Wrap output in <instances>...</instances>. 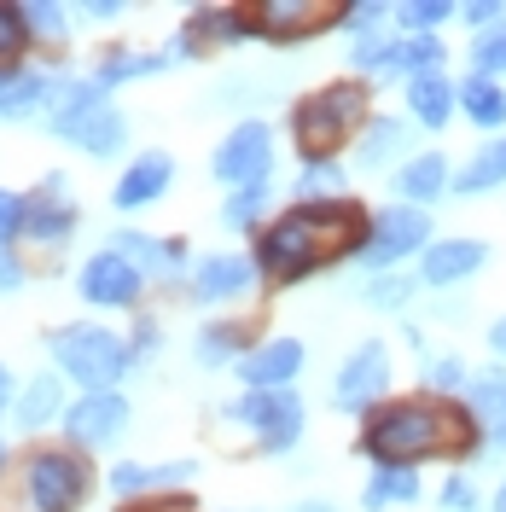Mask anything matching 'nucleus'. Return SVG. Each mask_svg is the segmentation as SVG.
<instances>
[{
  "instance_id": "obj_5",
  "label": "nucleus",
  "mask_w": 506,
  "mask_h": 512,
  "mask_svg": "<svg viewBox=\"0 0 506 512\" xmlns=\"http://www.w3.org/2000/svg\"><path fill=\"white\" fill-rule=\"evenodd\" d=\"M47 355L64 379L82 384V396H99V390H117V379H128L140 361H134V344L123 332L99 326V320H70V326H53L47 332Z\"/></svg>"
},
{
  "instance_id": "obj_8",
  "label": "nucleus",
  "mask_w": 506,
  "mask_h": 512,
  "mask_svg": "<svg viewBox=\"0 0 506 512\" xmlns=\"http://www.w3.org/2000/svg\"><path fill=\"white\" fill-rule=\"evenodd\" d=\"M210 175H216L227 192L274 181V128L262 123V117H245L233 134H222V146H216V158H210Z\"/></svg>"
},
{
  "instance_id": "obj_47",
  "label": "nucleus",
  "mask_w": 506,
  "mask_h": 512,
  "mask_svg": "<svg viewBox=\"0 0 506 512\" xmlns=\"http://www.w3.org/2000/svg\"><path fill=\"white\" fill-rule=\"evenodd\" d=\"M158 320H140V326H134V338H128V344H134V361H146V355L158 350Z\"/></svg>"
},
{
  "instance_id": "obj_35",
  "label": "nucleus",
  "mask_w": 506,
  "mask_h": 512,
  "mask_svg": "<svg viewBox=\"0 0 506 512\" xmlns=\"http://www.w3.org/2000/svg\"><path fill=\"white\" fill-rule=\"evenodd\" d=\"M344 198V169L338 158H309L297 169V204H338Z\"/></svg>"
},
{
  "instance_id": "obj_18",
  "label": "nucleus",
  "mask_w": 506,
  "mask_h": 512,
  "mask_svg": "<svg viewBox=\"0 0 506 512\" xmlns=\"http://www.w3.org/2000/svg\"><path fill=\"white\" fill-rule=\"evenodd\" d=\"M233 373L245 379V390H291V379L303 373V344L297 338H262Z\"/></svg>"
},
{
  "instance_id": "obj_16",
  "label": "nucleus",
  "mask_w": 506,
  "mask_h": 512,
  "mask_svg": "<svg viewBox=\"0 0 506 512\" xmlns=\"http://www.w3.org/2000/svg\"><path fill=\"white\" fill-rule=\"evenodd\" d=\"M256 280H262V274H256L251 256H239V251L222 256V251H216V256H198V262H192L187 291H192V303L216 309V303H239V297H245Z\"/></svg>"
},
{
  "instance_id": "obj_37",
  "label": "nucleus",
  "mask_w": 506,
  "mask_h": 512,
  "mask_svg": "<svg viewBox=\"0 0 506 512\" xmlns=\"http://www.w3.org/2000/svg\"><path fill=\"white\" fill-rule=\"evenodd\" d=\"M396 41H402V35H384V30L355 35V41H349V64L361 70V82H367V76H384V70H390V53H396Z\"/></svg>"
},
{
  "instance_id": "obj_3",
  "label": "nucleus",
  "mask_w": 506,
  "mask_h": 512,
  "mask_svg": "<svg viewBox=\"0 0 506 512\" xmlns=\"http://www.w3.org/2000/svg\"><path fill=\"white\" fill-rule=\"evenodd\" d=\"M94 495V466L82 448H30L0 478V512H76Z\"/></svg>"
},
{
  "instance_id": "obj_22",
  "label": "nucleus",
  "mask_w": 506,
  "mask_h": 512,
  "mask_svg": "<svg viewBox=\"0 0 506 512\" xmlns=\"http://www.w3.org/2000/svg\"><path fill=\"white\" fill-rule=\"evenodd\" d=\"M466 414L477 419L483 431V448L506 454V367H489L466 384Z\"/></svg>"
},
{
  "instance_id": "obj_27",
  "label": "nucleus",
  "mask_w": 506,
  "mask_h": 512,
  "mask_svg": "<svg viewBox=\"0 0 506 512\" xmlns=\"http://www.w3.org/2000/svg\"><path fill=\"white\" fill-rule=\"evenodd\" d=\"M64 390H59V373H35L24 390H18V402H12V425L24 431V437H35V431H47L53 419H64Z\"/></svg>"
},
{
  "instance_id": "obj_50",
  "label": "nucleus",
  "mask_w": 506,
  "mask_h": 512,
  "mask_svg": "<svg viewBox=\"0 0 506 512\" xmlns=\"http://www.w3.org/2000/svg\"><path fill=\"white\" fill-rule=\"evenodd\" d=\"M489 350L506 355V320H495V326H489Z\"/></svg>"
},
{
  "instance_id": "obj_44",
  "label": "nucleus",
  "mask_w": 506,
  "mask_h": 512,
  "mask_svg": "<svg viewBox=\"0 0 506 512\" xmlns=\"http://www.w3.org/2000/svg\"><path fill=\"white\" fill-rule=\"evenodd\" d=\"M437 501H443V512H477V483L466 478V472H454V478L443 483Z\"/></svg>"
},
{
  "instance_id": "obj_39",
  "label": "nucleus",
  "mask_w": 506,
  "mask_h": 512,
  "mask_svg": "<svg viewBox=\"0 0 506 512\" xmlns=\"http://www.w3.org/2000/svg\"><path fill=\"white\" fill-rule=\"evenodd\" d=\"M24 12H30L35 41H47V47H64V41H70V6H59V0H35V6H24Z\"/></svg>"
},
{
  "instance_id": "obj_23",
  "label": "nucleus",
  "mask_w": 506,
  "mask_h": 512,
  "mask_svg": "<svg viewBox=\"0 0 506 512\" xmlns=\"http://www.w3.org/2000/svg\"><path fill=\"white\" fill-rule=\"evenodd\" d=\"M448 187H454V175H448V158H443V152H419V158H408L402 169H396V181H390L396 204H413V210L437 204Z\"/></svg>"
},
{
  "instance_id": "obj_17",
  "label": "nucleus",
  "mask_w": 506,
  "mask_h": 512,
  "mask_svg": "<svg viewBox=\"0 0 506 512\" xmlns=\"http://www.w3.org/2000/svg\"><path fill=\"white\" fill-rule=\"evenodd\" d=\"M483 262H489V245H483V239H466V233H460V239H437L431 251L419 256V280L431 291L466 286Z\"/></svg>"
},
{
  "instance_id": "obj_49",
  "label": "nucleus",
  "mask_w": 506,
  "mask_h": 512,
  "mask_svg": "<svg viewBox=\"0 0 506 512\" xmlns=\"http://www.w3.org/2000/svg\"><path fill=\"white\" fill-rule=\"evenodd\" d=\"M82 18H94V24H111V18H123V6H117V0H94V6H82Z\"/></svg>"
},
{
  "instance_id": "obj_38",
  "label": "nucleus",
  "mask_w": 506,
  "mask_h": 512,
  "mask_svg": "<svg viewBox=\"0 0 506 512\" xmlns=\"http://www.w3.org/2000/svg\"><path fill=\"white\" fill-rule=\"evenodd\" d=\"M390 18L402 24V35H431L437 24L454 18V6L448 0H402V6H390Z\"/></svg>"
},
{
  "instance_id": "obj_1",
  "label": "nucleus",
  "mask_w": 506,
  "mask_h": 512,
  "mask_svg": "<svg viewBox=\"0 0 506 512\" xmlns=\"http://www.w3.org/2000/svg\"><path fill=\"white\" fill-rule=\"evenodd\" d=\"M367 233H373V216L355 198H338V204H291L285 216L256 227L251 262L268 286H297L315 268L361 256L367 251Z\"/></svg>"
},
{
  "instance_id": "obj_26",
  "label": "nucleus",
  "mask_w": 506,
  "mask_h": 512,
  "mask_svg": "<svg viewBox=\"0 0 506 512\" xmlns=\"http://www.w3.org/2000/svg\"><path fill=\"white\" fill-rule=\"evenodd\" d=\"M251 320H204L198 338H192V355L198 367H239L251 355Z\"/></svg>"
},
{
  "instance_id": "obj_46",
  "label": "nucleus",
  "mask_w": 506,
  "mask_h": 512,
  "mask_svg": "<svg viewBox=\"0 0 506 512\" xmlns=\"http://www.w3.org/2000/svg\"><path fill=\"white\" fill-rule=\"evenodd\" d=\"M460 18H466L472 30L489 35V30H501V24H506V6H501V0H477V6H460Z\"/></svg>"
},
{
  "instance_id": "obj_43",
  "label": "nucleus",
  "mask_w": 506,
  "mask_h": 512,
  "mask_svg": "<svg viewBox=\"0 0 506 512\" xmlns=\"http://www.w3.org/2000/svg\"><path fill=\"white\" fill-rule=\"evenodd\" d=\"M24 216H30V198L12 187H0V251L12 245V239H24Z\"/></svg>"
},
{
  "instance_id": "obj_10",
  "label": "nucleus",
  "mask_w": 506,
  "mask_h": 512,
  "mask_svg": "<svg viewBox=\"0 0 506 512\" xmlns=\"http://www.w3.org/2000/svg\"><path fill=\"white\" fill-rule=\"evenodd\" d=\"M384 390H390V350L379 338H367L344 355V367L332 379V402H338V414H373V408H384Z\"/></svg>"
},
{
  "instance_id": "obj_6",
  "label": "nucleus",
  "mask_w": 506,
  "mask_h": 512,
  "mask_svg": "<svg viewBox=\"0 0 506 512\" xmlns=\"http://www.w3.org/2000/svg\"><path fill=\"white\" fill-rule=\"evenodd\" d=\"M53 134H59L64 146L88 152V158H117L128 146V117L111 105V94L99 88L94 76H88V82H59Z\"/></svg>"
},
{
  "instance_id": "obj_41",
  "label": "nucleus",
  "mask_w": 506,
  "mask_h": 512,
  "mask_svg": "<svg viewBox=\"0 0 506 512\" xmlns=\"http://www.w3.org/2000/svg\"><path fill=\"white\" fill-rule=\"evenodd\" d=\"M466 384H472V373H466V361H460V355H437V361L425 367V390H431V396L466 390Z\"/></svg>"
},
{
  "instance_id": "obj_51",
  "label": "nucleus",
  "mask_w": 506,
  "mask_h": 512,
  "mask_svg": "<svg viewBox=\"0 0 506 512\" xmlns=\"http://www.w3.org/2000/svg\"><path fill=\"white\" fill-rule=\"evenodd\" d=\"M6 402H12V373H6V361H0V414H6Z\"/></svg>"
},
{
  "instance_id": "obj_52",
  "label": "nucleus",
  "mask_w": 506,
  "mask_h": 512,
  "mask_svg": "<svg viewBox=\"0 0 506 512\" xmlns=\"http://www.w3.org/2000/svg\"><path fill=\"white\" fill-rule=\"evenodd\" d=\"M297 512H338V507H332V501H303Z\"/></svg>"
},
{
  "instance_id": "obj_12",
  "label": "nucleus",
  "mask_w": 506,
  "mask_h": 512,
  "mask_svg": "<svg viewBox=\"0 0 506 512\" xmlns=\"http://www.w3.org/2000/svg\"><path fill=\"white\" fill-rule=\"evenodd\" d=\"M146 274L128 262L123 251H94L82 262V274H76V291H82V303H94V309H134L140 297H146Z\"/></svg>"
},
{
  "instance_id": "obj_20",
  "label": "nucleus",
  "mask_w": 506,
  "mask_h": 512,
  "mask_svg": "<svg viewBox=\"0 0 506 512\" xmlns=\"http://www.w3.org/2000/svg\"><path fill=\"white\" fill-rule=\"evenodd\" d=\"M169 187H175V158H169V152H140V158L117 175L111 204H117V210H146V204H158Z\"/></svg>"
},
{
  "instance_id": "obj_28",
  "label": "nucleus",
  "mask_w": 506,
  "mask_h": 512,
  "mask_svg": "<svg viewBox=\"0 0 506 512\" xmlns=\"http://www.w3.org/2000/svg\"><path fill=\"white\" fill-rule=\"evenodd\" d=\"M460 111H466L483 134H495V128H506V88L489 82V76H466V82H460Z\"/></svg>"
},
{
  "instance_id": "obj_54",
  "label": "nucleus",
  "mask_w": 506,
  "mask_h": 512,
  "mask_svg": "<svg viewBox=\"0 0 506 512\" xmlns=\"http://www.w3.org/2000/svg\"><path fill=\"white\" fill-rule=\"evenodd\" d=\"M495 512H506V478H501V489H495Z\"/></svg>"
},
{
  "instance_id": "obj_48",
  "label": "nucleus",
  "mask_w": 506,
  "mask_h": 512,
  "mask_svg": "<svg viewBox=\"0 0 506 512\" xmlns=\"http://www.w3.org/2000/svg\"><path fill=\"white\" fill-rule=\"evenodd\" d=\"M18 286H24V262H18L12 251H0V297L18 291Z\"/></svg>"
},
{
  "instance_id": "obj_25",
  "label": "nucleus",
  "mask_w": 506,
  "mask_h": 512,
  "mask_svg": "<svg viewBox=\"0 0 506 512\" xmlns=\"http://www.w3.org/2000/svg\"><path fill=\"white\" fill-rule=\"evenodd\" d=\"M402 94H408V117L419 128H448V117H454V105H460V82H448L443 70H431V76H413V82H402Z\"/></svg>"
},
{
  "instance_id": "obj_13",
  "label": "nucleus",
  "mask_w": 506,
  "mask_h": 512,
  "mask_svg": "<svg viewBox=\"0 0 506 512\" xmlns=\"http://www.w3.org/2000/svg\"><path fill=\"white\" fill-rule=\"evenodd\" d=\"M239 41H256L251 12H245V6H198V12H187L181 35L169 41V59H198V53L239 47Z\"/></svg>"
},
{
  "instance_id": "obj_32",
  "label": "nucleus",
  "mask_w": 506,
  "mask_h": 512,
  "mask_svg": "<svg viewBox=\"0 0 506 512\" xmlns=\"http://www.w3.org/2000/svg\"><path fill=\"white\" fill-rule=\"evenodd\" d=\"M268 204H274V181H256V187L227 192L222 227H233V233H256V222L268 227Z\"/></svg>"
},
{
  "instance_id": "obj_34",
  "label": "nucleus",
  "mask_w": 506,
  "mask_h": 512,
  "mask_svg": "<svg viewBox=\"0 0 506 512\" xmlns=\"http://www.w3.org/2000/svg\"><path fill=\"white\" fill-rule=\"evenodd\" d=\"M501 181H506V140H489V146L454 175V192H460V198H477V192H495Z\"/></svg>"
},
{
  "instance_id": "obj_15",
  "label": "nucleus",
  "mask_w": 506,
  "mask_h": 512,
  "mask_svg": "<svg viewBox=\"0 0 506 512\" xmlns=\"http://www.w3.org/2000/svg\"><path fill=\"white\" fill-rule=\"evenodd\" d=\"M76 222H82V210H76V198H70V187H64V175L53 169V175L30 192L24 239H30V245H41V251H59L64 239L76 233Z\"/></svg>"
},
{
  "instance_id": "obj_14",
  "label": "nucleus",
  "mask_w": 506,
  "mask_h": 512,
  "mask_svg": "<svg viewBox=\"0 0 506 512\" xmlns=\"http://www.w3.org/2000/svg\"><path fill=\"white\" fill-rule=\"evenodd\" d=\"M64 437H70V448H105L117 443L128 431V396H117V390H99V396H76L70 408H64Z\"/></svg>"
},
{
  "instance_id": "obj_45",
  "label": "nucleus",
  "mask_w": 506,
  "mask_h": 512,
  "mask_svg": "<svg viewBox=\"0 0 506 512\" xmlns=\"http://www.w3.org/2000/svg\"><path fill=\"white\" fill-rule=\"evenodd\" d=\"M384 18H390V6H379V0H355V6H344V24L355 35H373Z\"/></svg>"
},
{
  "instance_id": "obj_33",
  "label": "nucleus",
  "mask_w": 506,
  "mask_h": 512,
  "mask_svg": "<svg viewBox=\"0 0 506 512\" xmlns=\"http://www.w3.org/2000/svg\"><path fill=\"white\" fill-rule=\"evenodd\" d=\"M419 501V472H373L367 489H361V507L367 512H390V507H413Z\"/></svg>"
},
{
  "instance_id": "obj_2",
  "label": "nucleus",
  "mask_w": 506,
  "mask_h": 512,
  "mask_svg": "<svg viewBox=\"0 0 506 512\" xmlns=\"http://www.w3.org/2000/svg\"><path fill=\"white\" fill-rule=\"evenodd\" d=\"M483 431L466 408H454L443 396H408V402H384L361 419V454L373 460V472H419V460H448V454H477Z\"/></svg>"
},
{
  "instance_id": "obj_4",
  "label": "nucleus",
  "mask_w": 506,
  "mask_h": 512,
  "mask_svg": "<svg viewBox=\"0 0 506 512\" xmlns=\"http://www.w3.org/2000/svg\"><path fill=\"white\" fill-rule=\"evenodd\" d=\"M373 82H326L315 94L297 99L291 111V134H297V158H338V146L355 140L373 123Z\"/></svg>"
},
{
  "instance_id": "obj_24",
  "label": "nucleus",
  "mask_w": 506,
  "mask_h": 512,
  "mask_svg": "<svg viewBox=\"0 0 506 512\" xmlns=\"http://www.w3.org/2000/svg\"><path fill=\"white\" fill-rule=\"evenodd\" d=\"M198 478V460H163V466H146V460H117L111 466V495H152V489H175V483Z\"/></svg>"
},
{
  "instance_id": "obj_9",
  "label": "nucleus",
  "mask_w": 506,
  "mask_h": 512,
  "mask_svg": "<svg viewBox=\"0 0 506 512\" xmlns=\"http://www.w3.org/2000/svg\"><path fill=\"white\" fill-rule=\"evenodd\" d=\"M437 245L431 239V216L425 210H413V204H390L373 216V233H367V251H361V268H396V262H408V256H425Z\"/></svg>"
},
{
  "instance_id": "obj_29",
  "label": "nucleus",
  "mask_w": 506,
  "mask_h": 512,
  "mask_svg": "<svg viewBox=\"0 0 506 512\" xmlns=\"http://www.w3.org/2000/svg\"><path fill=\"white\" fill-rule=\"evenodd\" d=\"M169 53H128V47H117V53H105L94 70V82L111 94V88H123V82H140V76H158V70H169Z\"/></svg>"
},
{
  "instance_id": "obj_42",
  "label": "nucleus",
  "mask_w": 506,
  "mask_h": 512,
  "mask_svg": "<svg viewBox=\"0 0 506 512\" xmlns=\"http://www.w3.org/2000/svg\"><path fill=\"white\" fill-rule=\"evenodd\" d=\"M361 297H367L373 309H408L413 280H408V274H379V280H373V286L361 291Z\"/></svg>"
},
{
  "instance_id": "obj_21",
  "label": "nucleus",
  "mask_w": 506,
  "mask_h": 512,
  "mask_svg": "<svg viewBox=\"0 0 506 512\" xmlns=\"http://www.w3.org/2000/svg\"><path fill=\"white\" fill-rule=\"evenodd\" d=\"M111 251H123L146 280H175L187 268V245L181 239H152V233H134V227L111 233Z\"/></svg>"
},
{
  "instance_id": "obj_30",
  "label": "nucleus",
  "mask_w": 506,
  "mask_h": 512,
  "mask_svg": "<svg viewBox=\"0 0 506 512\" xmlns=\"http://www.w3.org/2000/svg\"><path fill=\"white\" fill-rule=\"evenodd\" d=\"M402 152H408V123L402 117H373V123L361 128V169H384Z\"/></svg>"
},
{
  "instance_id": "obj_40",
  "label": "nucleus",
  "mask_w": 506,
  "mask_h": 512,
  "mask_svg": "<svg viewBox=\"0 0 506 512\" xmlns=\"http://www.w3.org/2000/svg\"><path fill=\"white\" fill-rule=\"evenodd\" d=\"M472 76H489V82L506 76V24L472 41Z\"/></svg>"
},
{
  "instance_id": "obj_31",
  "label": "nucleus",
  "mask_w": 506,
  "mask_h": 512,
  "mask_svg": "<svg viewBox=\"0 0 506 512\" xmlns=\"http://www.w3.org/2000/svg\"><path fill=\"white\" fill-rule=\"evenodd\" d=\"M431 70H443V41H437V35H402V41H396V53H390V70H384V76L413 82V76H431Z\"/></svg>"
},
{
  "instance_id": "obj_19",
  "label": "nucleus",
  "mask_w": 506,
  "mask_h": 512,
  "mask_svg": "<svg viewBox=\"0 0 506 512\" xmlns=\"http://www.w3.org/2000/svg\"><path fill=\"white\" fill-rule=\"evenodd\" d=\"M53 99H59V76L53 70H30V64L0 70V123H24L35 111H47Z\"/></svg>"
},
{
  "instance_id": "obj_7",
  "label": "nucleus",
  "mask_w": 506,
  "mask_h": 512,
  "mask_svg": "<svg viewBox=\"0 0 506 512\" xmlns=\"http://www.w3.org/2000/svg\"><path fill=\"white\" fill-rule=\"evenodd\" d=\"M227 419L251 431L256 454H285V448H297V437H303V396L297 390H245L227 408Z\"/></svg>"
},
{
  "instance_id": "obj_36",
  "label": "nucleus",
  "mask_w": 506,
  "mask_h": 512,
  "mask_svg": "<svg viewBox=\"0 0 506 512\" xmlns=\"http://www.w3.org/2000/svg\"><path fill=\"white\" fill-rule=\"evenodd\" d=\"M30 47H35L30 12H24V6H12V0H0V70H12Z\"/></svg>"
},
{
  "instance_id": "obj_11",
  "label": "nucleus",
  "mask_w": 506,
  "mask_h": 512,
  "mask_svg": "<svg viewBox=\"0 0 506 512\" xmlns=\"http://www.w3.org/2000/svg\"><path fill=\"white\" fill-rule=\"evenodd\" d=\"M344 24V6H326V0H262L251 6V30L256 41H274V47H297L309 35Z\"/></svg>"
},
{
  "instance_id": "obj_53",
  "label": "nucleus",
  "mask_w": 506,
  "mask_h": 512,
  "mask_svg": "<svg viewBox=\"0 0 506 512\" xmlns=\"http://www.w3.org/2000/svg\"><path fill=\"white\" fill-rule=\"evenodd\" d=\"M6 472H12V454H6V443H0V478H6Z\"/></svg>"
}]
</instances>
